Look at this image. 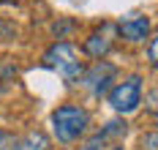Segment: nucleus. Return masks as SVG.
I'll return each mask as SVG.
<instances>
[{
    "label": "nucleus",
    "instance_id": "1",
    "mask_svg": "<svg viewBox=\"0 0 158 150\" xmlns=\"http://www.w3.org/2000/svg\"><path fill=\"white\" fill-rule=\"evenodd\" d=\"M41 63L49 71H55L65 85H77L82 79V74H85V60H79V52L71 41H55L44 52Z\"/></svg>",
    "mask_w": 158,
    "mask_h": 150
},
{
    "label": "nucleus",
    "instance_id": "2",
    "mask_svg": "<svg viewBox=\"0 0 158 150\" xmlns=\"http://www.w3.org/2000/svg\"><path fill=\"white\" fill-rule=\"evenodd\" d=\"M87 131H90V115H87L85 106L63 104L52 112V134H55L57 142H63V145L79 142Z\"/></svg>",
    "mask_w": 158,
    "mask_h": 150
},
{
    "label": "nucleus",
    "instance_id": "3",
    "mask_svg": "<svg viewBox=\"0 0 158 150\" xmlns=\"http://www.w3.org/2000/svg\"><path fill=\"white\" fill-rule=\"evenodd\" d=\"M106 101H109V106L117 115H131V112H136L139 104H142V77H139V74H131L126 79H120V82L106 93Z\"/></svg>",
    "mask_w": 158,
    "mask_h": 150
},
{
    "label": "nucleus",
    "instance_id": "4",
    "mask_svg": "<svg viewBox=\"0 0 158 150\" xmlns=\"http://www.w3.org/2000/svg\"><path fill=\"white\" fill-rule=\"evenodd\" d=\"M114 77H117V68L106 63V60H95L93 66L85 68V74H82V79L79 82L87 87V93H93V96H106L112 87H114Z\"/></svg>",
    "mask_w": 158,
    "mask_h": 150
},
{
    "label": "nucleus",
    "instance_id": "5",
    "mask_svg": "<svg viewBox=\"0 0 158 150\" xmlns=\"http://www.w3.org/2000/svg\"><path fill=\"white\" fill-rule=\"evenodd\" d=\"M117 33L123 35L128 44H142L150 35V19L144 14H126L117 22Z\"/></svg>",
    "mask_w": 158,
    "mask_h": 150
},
{
    "label": "nucleus",
    "instance_id": "6",
    "mask_svg": "<svg viewBox=\"0 0 158 150\" xmlns=\"http://www.w3.org/2000/svg\"><path fill=\"white\" fill-rule=\"evenodd\" d=\"M112 47H114V35L109 33V27H101V30H95V33H90L85 38L82 52L87 57H93V60H104L112 52Z\"/></svg>",
    "mask_w": 158,
    "mask_h": 150
},
{
    "label": "nucleus",
    "instance_id": "7",
    "mask_svg": "<svg viewBox=\"0 0 158 150\" xmlns=\"http://www.w3.org/2000/svg\"><path fill=\"white\" fill-rule=\"evenodd\" d=\"M14 150H52V142L44 131H27L25 136H16Z\"/></svg>",
    "mask_w": 158,
    "mask_h": 150
},
{
    "label": "nucleus",
    "instance_id": "8",
    "mask_svg": "<svg viewBox=\"0 0 158 150\" xmlns=\"http://www.w3.org/2000/svg\"><path fill=\"white\" fill-rule=\"evenodd\" d=\"M74 27H77V22H74V19H57V22L52 25V33L57 35L60 41H65V38H68V33H71Z\"/></svg>",
    "mask_w": 158,
    "mask_h": 150
},
{
    "label": "nucleus",
    "instance_id": "9",
    "mask_svg": "<svg viewBox=\"0 0 158 150\" xmlns=\"http://www.w3.org/2000/svg\"><path fill=\"white\" fill-rule=\"evenodd\" d=\"M139 150H158V128L144 131L139 136Z\"/></svg>",
    "mask_w": 158,
    "mask_h": 150
},
{
    "label": "nucleus",
    "instance_id": "10",
    "mask_svg": "<svg viewBox=\"0 0 158 150\" xmlns=\"http://www.w3.org/2000/svg\"><path fill=\"white\" fill-rule=\"evenodd\" d=\"M147 63L153 68H158V35H153L150 44H147Z\"/></svg>",
    "mask_w": 158,
    "mask_h": 150
},
{
    "label": "nucleus",
    "instance_id": "11",
    "mask_svg": "<svg viewBox=\"0 0 158 150\" xmlns=\"http://www.w3.org/2000/svg\"><path fill=\"white\" fill-rule=\"evenodd\" d=\"M14 145H16V136L6 128H0V150H14Z\"/></svg>",
    "mask_w": 158,
    "mask_h": 150
},
{
    "label": "nucleus",
    "instance_id": "12",
    "mask_svg": "<svg viewBox=\"0 0 158 150\" xmlns=\"http://www.w3.org/2000/svg\"><path fill=\"white\" fill-rule=\"evenodd\" d=\"M150 117H153V126H156V128H158V112H153V115H150Z\"/></svg>",
    "mask_w": 158,
    "mask_h": 150
},
{
    "label": "nucleus",
    "instance_id": "13",
    "mask_svg": "<svg viewBox=\"0 0 158 150\" xmlns=\"http://www.w3.org/2000/svg\"><path fill=\"white\" fill-rule=\"evenodd\" d=\"M112 150H123V148H112Z\"/></svg>",
    "mask_w": 158,
    "mask_h": 150
},
{
    "label": "nucleus",
    "instance_id": "14",
    "mask_svg": "<svg viewBox=\"0 0 158 150\" xmlns=\"http://www.w3.org/2000/svg\"><path fill=\"white\" fill-rule=\"evenodd\" d=\"M0 3H8V0H0Z\"/></svg>",
    "mask_w": 158,
    "mask_h": 150
}]
</instances>
